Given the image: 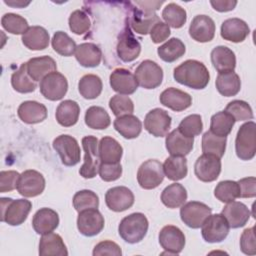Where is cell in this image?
<instances>
[{"instance_id": "obj_1", "label": "cell", "mask_w": 256, "mask_h": 256, "mask_svg": "<svg viewBox=\"0 0 256 256\" xmlns=\"http://www.w3.org/2000/svg\"><path fill=\"white\" fill-rule=\"evenodd\" d=\"M176 82L192 89H204L210 80L207 67L200 61L188 59L174 69Z\"/></svg>"}, {"instance_id": "obj_2", "label": "cell", "mask_w": 256, "mask_h": 256, "mask_svg": "<svg viewBox=\"0 0 256 256\" xmlns=\"http://www.w3.org/2000/svg\"><path fill=\"white\" fill-rule=\"evenodd\" d=\"M148 220L143 213L136 212L124 217L118 226L120 237L127 243L135 244L140 242L147 234Z\"/></svg>"}, {"instance_id": "obj_3", "label": "cell", "mask_w": 256, "mask_h": 256, "mask_svg": "<svg viewBox=\"0 0 256 256\" xmlns=\"http://www.w3.org/2000/svg\"><path fill=\"white\" fill-rule=\"evenodd\" d=\"M32 208V203L26 199L1 198V221L11 226L21 225Z\"/></svg>"}, {"instance_id": "obj_4", "label": "cell", "mask_w": 256, "mask_h": 256, "mask_svg": "<svg viewBox=\"0 0 256 256\" xmlns=\"http://www.w3.org/2000/svg\"><path fill=\"white\" fill-rule=\"evenodd\" d=\"M256 124L253 121H249L240 126L236 139L235 150L238 158L244 161H248L254 158L256 153V139H255Z\"/></svg>"}, {"instance_id": "obj_5", "label": "cell", "mask_w": 256, "mask_h": 256, "mask_svg": "<svg viewBox=\"0 0 256 256\" xmlns=\"http://www.w3.org/2000/svg\"><path fill=\"white\" fill-rule=\"evenodd\" d=\"M82 147L85 156L79 174L85 179H91L97 175L101 164L98 152V139L95 136H85L82 138Z\"/></svg>"}, {"instance_id": "obj_6", "label": "cell", "mask_w": 256, "mask_h": 256, "mask_svg": "<svg viewBox=\"0 0 256 256\" xmlns=\"http://www.w3.org/2000/svg\"><path fill=\"white\" fill-rule=\"evenodd\" d=\"M163 164L156 159H149L143 162L138 168V184L146 190L158 187L164 179Z\"/></svg>"}, {"instance_id": "obj_7", "label": "cell", "mask_w": 256, "mask_h": 256, "mask_svg": "<svg viewBox=\"0 0 256 256\" xmlns=\"http://www.w3.org/2000/svg\"><path fill=\"white\" fill-rule=\"evenodd\" d=\"M53 148L60 156L65 166H75L80 161V147L77 140L67 134L56 137L53 141Z\"/></svg>"}, {"instance_id": "obj_8", "label": "cell", "mask_w": 256, "mask_h": 256, "mask_svg": "<svg viewBox=\"0 0 256 256\" xmlns=\"http://www.w3.org/2000/svg\"><path fill=\"white\" fill-rule=\"evenodd\" d=\"M203 239L208 243L222 242L228 235L230 226L222 214L209 215L201 226Z\"/></svg>"}, {"instance_id": "obj_9", "label": "cell", "mask_w": 256, "mask_h": 256, "mask_svg": "<svg viewBox=\"0 0 256 256\" xmlns=\"http://www.w3.org/2000/svg\"><path fill=\"white\" fill-rule=\"evenodd\" d=\"M134 75L138 85L145 89L157 88L163 80L162 68L152 60L142 61L136 68Z\"/></svg>"}, {"instance_id": "obj_10", "label": "cell", "mask_w": 256, "mask_h": 256, "mask_svg": "<svg viewBox=\"0 0 256 256\" xmlns=\"http://www.w3.org/2000/svg\"><path fill=\"white\" fill-rule=\"evenodd\" d=\"M41 94L48 100H61L68 90V82L66 77L55 71L45 76L39 85Z\"/></svg>"}, {"instance_id": "obj_11", "label": "cell", "mask_w": 256, "mask_h": 256, "mask_svg": "<svg viewBox=\"0 0 256 256\" xmlns=\"http://www.w3.org/2000/svg\"><path fill=\"white\" fill-rule=\"evenodd\" d=\"M211 212L212 209L208 205L198 201H190L182 205L180 209V217L188 227L197 229L202 226Z\"/></svg>"}, {"instance_id": "obj_12", "label": "cell", "mask_w": 256, "mask_h": 256, "mask_svg": "<svg viewBox=\"0 0 256 256\" xmlns=\"http://www.w3.org/2000/svg\"><path fill=\"white\" fill-rule=\"evenodd\" d=\"M77 228L84 236H95L103 230L104 218L97 208L83 210L79 212L77 218Z\"/></svg>"}, {"instance_id": "obj_13", "label": "cell", "mask_w": 256, "mask_h": 256, "mask_svg": "<svg viewBox=\"0 0 256 256\" xmlns=\"http://www.w3.org/2000/svg\"><path fill=\"white\" fill-rule=\"evenodd\" d=\"M45 189V179L36 170H25L20 174L17 190L24 197H35L40 195Z\"/></svg>"}, {"instance_id": "obj_14", "label": "cell", "mask_w": 256, "mask_h": 256, "mask_svg": "<svg viewBox=\"0 0 256 256\" xmlns=\"http://www.w3.org/2000/svg\"><path fill=\"white\" fill-rule=\"evenodd\" d=\"M159 243L165 250L163 254L177 255L185 246V235L178 227L167 225L159 232Z\"/></svg>"}, {"instance_id": "obj_15", "label": "cell", "mask_w": 256, "mask_h": 256, "mask_svg": "<svg viewBox=\"0 0 256 256\" xmlns=\"http://www.w3.org/2000/svg\"><path fill=\"white\" fill-rule=\"evenodd\" d=\"M221 172V160L212 154H202L197 158L194 165L196 177L203 182L216 180Z\"/></svg>"}, {"instance_id": "obj_16", "label": "cell", "mask_w": 256, "mask_h": 256, "mask_svg": "<svg viewBox=\"0 0 256 256\" xmlns=\"http://www.w3.org/2000/svg\"><path fill=\"white\" fill-rule=\"evenodd\" d=\"M170 115L161 108L150 110L144 119V128L155 137H164L171 127Z\"/></svg>"}, {"instance_id": "obj_17", "label": "cell", "mask_w": 256, "mask_h": 256, "mask_svg": "<svg viewBox=\"0 0 256 256\" xmlns=\"http://www.w3.org/2000/svg\"><path fill=\"white\" fill-rule=\"evenodd\" d=\"M116 50L118 57L123 62H132L138 58L141 45L129 27H125L118 36Z\"/></svg>"}, {"instance_id": "obj_18", "label": "cell", "mask_w": 256, "mask_h": 256, "mask_svg": "<svg viewBox=\"0 0 256 256\" xmlns=\"http://www.w3.org/2000/svg\"><path fill=\"white\" fill-rule=\"evenodd\" d=\"M105 203L110 210L122 212L134 204V194L125 186L112 187L105 194Z\"/></svg>"}, {"instance_id": "obj_19", "label": "cell", "mask_w": 256, "mask_h": 256, "mask_svg": "<svg viewBox=\"0 0 256 256\" xmlns=\"http://www.w3.org/2000/svg\"><path fill=\"white\" fill-rule=\"evenodd\" d=\"M190 37L201 43L209 42L215 35V23L212 18L207 15L195 16L189 26Z\"/></svg>"}, {"instance_id": "obj_20", "label": "cell", "mask_w": 256, "mask_h": 256, "mask_svg": "<svg viewBox=\"0 0 256 256\" xmlns=\"http://www.w3.org/2000/svg\"><path fill=\"white\" fill-rule=\"evenodd\" d=\"M109 80L112 89L121 95L133 94L138 88L135 75L125 68L115 69L110 74Z\"/></svg>"}, {"instance_id": "obj_21", "label": "cell", "mask_w": 256, "mask_h": 256, "mask_svg": "<svg viewBox=\"0 0 256 256\" xmlns=\"http://www.w3.org/2000/svg\"><path fill=\"white\" fill-rule=\"evenodd\" d=\"M250 33L248 24L240 18H229L221 25L220 34L224 40L234 43L243 42Z\"/></svg>"}, {"instance_id": "obj_22", "label": "cell", "mask_w": 256, "mask_h": 256, "mask_svg": "<svg viewBox=\"0 0 256 256\" xmlns=\"http://www.w3.org/2000/svg\"><path fill=\"white\" fill-rule=\"evenodd\" d=\"M160 103L173 111L180 112L189 108L192 104V97L182 90L174 87L165 89L159 97Z\"/></svg>"}, {"instance_id": "obj_23", "label": "cell", "mask_w": 256, "mask_h": 256, "mask_svg": "<svg viewBox=\"0 0 256 256\" xmlns=\"http://www.w3.org/2000/svg\"><path fill=\"white\" fill-rule=\"evenodd\" d=\"M194 138L183 135L179 129H174L167 134L165 144L166 149L172 156H185L193 149Z\"/></svg>"}, {"instance_id": "obj_24", "label": "cell", "mask_w": 256, "mask_h": 256, "mask_svg": "<svg viewBox=\"0 0 256 256\" xmlns=\"http://www.w3.org/2000/svg\"><path fill=\"white\" fill-rule=\"evenodd\" d=\"M221 214L225 217L231 228L243 227L251 216L248 207L244 203L238 201H231L227 203V205L222 209Z\"/></svg>"}, {"instance_id": "obj_25", "label": "cell", "mask_w": 256, "mask_h": 256, "mask_svg": "<svg viewBox=\"0 0 256 256\" xmlns=\"http://www.w3.org/2000/svg\"><path fill=\"white\" fill-rule=\"evenodd\" d=\"M59 225L58 213L50 208H41L33 216L32 226L37 234L53 232Z\"/></svg>"}, {"instance_id": "obj_26", "label": "cell", "mask_w": 256, "mask_h": 256, "mask_svg": "<svg viewBox=\"0 0 256 256\" xmlns=\"http://www.w3.org/2000/svg\"><path fill=\"white\" fill-rule=\"evenodd\" d=\"M26 66L29 76L35 82L42 80L45 76L57 70V64L50 56L31 58L26 62Z\"/></svg>"}, {"instance_id": "obj_27", "label": "cell", "mask_w": 256, "mask_h": 256, "mask_svg": "<svg viewBox=\"0 0 256 256\" xmlns=\"http://www.w3.org/2000/svg\"><path fill=\"white\" fill-rule=\"evenodd\" d=\"M19 118L27 124H36L44 121L47 117V108L44 104L37 101H24L17 110Z\"/></svg>"}, {"instance_id": "obj_28", "label": "cell", "mask_w": 256, "mask_h": 256, "mask_svg": "<svg viewBox=\"0 0 256 256\" xmlns=\"http://www.w3.org/2000/svg\"><path fill=\"white\" fill-rule=\"evenodd\" d=\"M39 255L41 256H67L68 251L59 234L50 232L44 234L39 242Z\"/></svg>"}, {"instance_id": "obj_29", "label": "cell", "mask_w": 256, "mask_h": 256, "mask_svg": "<svg viewBox=\"0 0 256 256\" xmlns=\"http://www.w3.org/2000/svg\"><path fill=\"white\" fill-rule=\"evenodd\" d=\"M75 58L83 67H97L102 59L101 49L94 43H82L75 49Z\"/></svg>"}, {"instance_id": "obj_30", "label": "cell", "mask_w": 256, "mask_h": 256, "mask_svg": "<svg viewBox=\"0 0 256 256\" xmlns=\"http://www.w3.org/2000/svg\"><path fill=\"white\" fill-rule=\"evenodd\" d=\"M22 43L30 50L39 51L48 47L50 36L42 26H31L22 35Z\"/></svg>"}, {"instance_id": "obj_31", "label": "cell", "mask_w": 256, "mask_h": 256, "mask_svg": "<svg viewBox=\"0 0 256 256\" xmlns=\"http://www.w3.org/2000/svg\"><path fill=\"white\" fill-rule=\"evenodd\" d=\"M211 62L219 73L234 71L236 67L235 53L226 46H217L211 51Z\"/></svg>"}, {"instance_id": "obj_32", "label": "cell", "mask_w": 256, "mask_h": 256, "mask_svg": "<svg viewBox=\"0 0 256 256\" xmlns=\"http://www.w3.org/2000/svg\"><path fill=\"white\" fill-rule=\"evenodd\" d=\"M160 18L154 12L144 11L140 9H134L133 14L129 20L131 28L138 34L146 35L150 33L152 27L158 23Z\"/></svg>"}, {"instance_id": "obj_33", "label": "cell", "mask_w": 256, "mask_h": 256, "mask_svg": "<svg viewBox=\"0 0 256 256\" xmlns=\"http://www.w3.org/2000/svg\"><path fill=\"white\" fill-rule=\"evenodd\" d=\"M113 126L115 130L126 139H134L138 137L142 131L141 121L132 114L117 117L114 120Z\"/></svg>"}, {"instance_id": "obj_34", "label": "cell", "mask_w": 256, "mask_h": 256, "mask_svg": "<svg viewBox=\"0 0 256 256\" xmlns=\"http://www.w3.org/2000/svg\"><path fill=\"white\" fill-rule=\"evenodd\" d=\"M98 152L101 162L118 163L121 160L123 148L116 139L110 136H105L98 144Z\"/></svg>"}, {"instance_id": "obj_35", "label": "cell", "mask_w": 256, "mask_h": 256, "mask_svg": "<svg viewBox=\"0 0 256 256\" xmlns=\"http://www.w3.org/2000/svg\"><path fill=\"white\" fill-rule=\"evenodd\" d=\"M215 85L221 95L225 97H231L235 96L240 91L241 80L239 75L234 71L222 72L218 74Z\"/></svg>"}, {"instance_id": "obj_36", "label": "cell", "mask_w": 256, "mask_h": 256, "mask_svg": "<svg viewBox=\"0 0 256 256\" xmlns=\"http://www.w3.org/2000/svg\"><path fill=\"white\" fill-rule=\"evenodd\" d=\"M80 114V107L73 100L62 101L56 109V120L63 127H70L77 123Z\"/></svg>"}, {"instance_id": "obj_37", "label": "cell", "mask_w": 256, "mask_h": 256, "mask_svg": "<svg viewBox=\"0 0 256 256\" xmlns=\"http://www.w3.org/2000/svg\"><path fill=\"white\" fill-rule=\"evenodd\" d=\"M165 176L172 181H178L186 177L188 172L187 160L184 156H170L163 163Z\"/></svg>"}, {"instance_id": "obj_38", "label": "cell", "mask_w": 256, "mask_h": 256, "mask_svg": "<svg viewBox=\"0 0 256 256\" xmlns=\"http://www.w3.org/2000/svg\"><path fill=\"white\" fill-rule=\"evenodd\" d=\"M187 199V191L182 184L173 183L168 185L161 193L162 203L171 209L182 206Z\"/></svg>"}, {"instance_id": "obj_39", "label": "cell", "mask_w": 256, "mask_h": 256, "mask_svg": "<svg viewBox=\"0 0 256 256\" xmlns=\"http://www.w3.org/2000/svg\"><path fill=\"white\" fill-rule=\"evenodd\" d=\"M103 84L99 76L94 74L84 75L78 83V90L81 96L85 99H95L102 92Z\"/></svg>"}, {"instance_id": "obj_40", "label": "cell", "mask_w": 256, "mask_h": 256, "mask_svg": "<svg viewBox=\"0 0 256 256\" xmlns=\"http://www.w3.org/2000/svg\"><path fill=\"white\" fill-rule=\"evenodd\" d=\"M186 48L184 43L178 38H171L157 49L159 57L168 63L174 62L185 54Z\"/></svg>"}, {"instance_id": "obj_41", "label": "cell", "mask_w": 256, "mask_h": 256, "mask_svg": "<svg viewBox=\"0 0 256 256\" xmlns=\"http://www.w3.org/2000/svg\"><path fill=\"white\" fill-rule=\"evenodd\" d=\"M226 142L227 137L215 135L210 130L206 131L202 136V152L221 158L225 153Z\"/></svg>"}, {"instance_id": "obj_42", "label": "cell", "mask_w": 256, "mask_h": 256, "mask_svg": "<svg viewBox=\"0 0 256 256\" xmlns=\"http://www.w3.org/2000/svg\"><path fill=\"white\" fill-rule=\"evenodd\" d=\"M111 119L107 111L100 106H91L85 113V124L92 129L103 130L109 127Z\"/></svg>"}, {"instance_id": "obj_43", "label": "cell", "mask_w": 256, "mask_h": 256, "mask_svg": "<svg viewBox=\"0 0 256 256\" xmlns=\"http://www.w3.org/2000/svg\"><path fill=\"white\" fill-rule=\"evenodd\" d=\"M234 118L226 111H220L212 115L210 121V131L215 135L227 137L235 124Z\"/></svg>"}, {"instance_id": "obj_44", "label": "cell", "mask_w": 256, "mask_h": 256, "mask_svg": "<svg viewBox=\"0 0 256 256\" xmlns=\"http://www.w3.org/2000/svg\"><path fill=\"white\" fill-rule=\"evenodd\" d=\"M11 85L14 90L19 93H30L36 89V82L29 76L26 63H23L19 69L12 74Z\"/></svg>"}, {"instance_id": "obj_45", "label": "cell", "mask_w": 256, "mask_h": 256, "mask_svg": "<svg viewBox=\"0 0 256 256\" xmlns=\"http://www.w3.org/2000/svg\"><path fill=\"white\" fill-rule=\"evenodd\" d=\"M162 18L165 20L168 26L178 29L185 24L187 20V14L185 9L178 4L169 3L162 11Z\"/></svg>"}, {"instance_id": "obj_46", "label": "cell", "mask_w": 256, "mask_h": 256, "mask_svg": "<svg viewBox=\"0 0 256 256\" xmlns=\"http://www.w3.org/2000/svg\"><path fill=\"white\" fill-rule=\"evenodd\" d=\"M52 47L54 51L62 56H71L75 53L77 47L75 41L69 37V35L63 31H57L54 33L52 41Z\"/></svg>"}, {"instance_id": "obj_47", "label": "cell", "mask_w": 256, "mask_h": 256, "mask_svg": "<svg viewBox=\"0 0 256 256\" xmlns=\"http://www.w3.org/2000/svg\"><path fill=\"white\" fill-rule=\"evenodd\" d=\"M239 185L237 182L232 180H224L219 182L214 190L215 197L223 203L234 201L236 198H239Z\"/></svg>"}, {"instance_id": "obj_48", "label": "cell", "mask_w": 256, "mask_h": 256, "mask_svg": "<svg viewBox=\"0 0 256 256\" xmlns=\"http://www.w3.org/2000/svg\"><path fill=\"white\" fill-rule=\"evenodd\" d=\"M1 25L7 32L15 35H23L29 28L27 20L14 13L4 14L1 19Z\"/></svg>"}, {"instance_id": "obj_49", "label": "cell", "mask_w": 256, "mask_h": 256, "mask_svg": "<svg viewBox=\"0 0 256 256\" xmlns=\"http://www.w3.org/2000/svg\"><path fill=\"white\" fill-rule=\"evenodd\" d=\"M73 206L77 212L98 208L99 198L97 194L91 190H81L76 192L73 196Z\"/></svg>"}, {"instance_id": "obj_50", "label": "cell", "mask_w": 256, "mask_h": 256, "mask_svg": "<svg viewBox=\"0 0 256 256\" xmlns=\"http://www.w3.org/2000/svg\"><path fill=\"white\" fill-rule=\"evenodd\" d=\"M235 121H245L253 119V111L250 105L243 100H233L229 102L225 108Z\"/></svg>"}, {"instance_id": "obj_51", "label": "cell", "mask_w": 256, "mask_h": 256, "mask_svg": "<svg viewBox=\"0 0 256 256\" xmlns=\"http://www.w3.org/2000/svg\"><path fill=\"white\" fill-rule=\"evenodd\" d=\"M109 107L116 117L132 114L134 111L133 101L125 95L117 94L109 100Z\"/></svg>"}, {"instance_id": "obj_52", "label": "cell", "mask_w": 256, "mask_h": 256, "mask_svg": "<svg viewBox=\"0 0 256 256\" xmlns=\"http://www.w3.org/2000/svg\"><path fill=\"white\" fill-rule=\"evenodd\" d=\"M68 23L70 30L77 35L85 34L91 26V22L88 15L82 10L73 11L69 16Z\"/></svg>"}, {"instance_id": "obj_53", "label": "cell", "mask_w": 256, "mask_h": 256, "mask_svg": "<svg viewBox=\"0 0 256 256\" xmlns=\"http://www.w3.org/2000/svg\"><path fill=\"white\" fill-rule=\"evenodd\" d=\"M179 131L187 136V137H194L200 135L203 129L202 118L198 114H192L185 117L178 126Z\"/></svg>"}, {"instance_id": "obj_54", "label": "cell", "mask_w": 256, "mask_h": 256, "mask_svg": "<svg viewBox=\"0 0 256 256\" xmlns=\"http://www.w3.org/2000/svg\"><path fill=\"white\" fill-rule=\"evenodd\" d=\"M99 176L106 182H111L119 179L122 175V166L118 163H103L101 162L99 170Z\"/></svg>"}, {"instance_id": "obj_55", "label": "cell", "mask_w": 256, "mask_h": 256, "mask_svg": "<svg viewBox=\"0 0 256 256\" xmlns=\"http://www.w3.org/2000/svg\"><path fill=\"white\" fill-rule=\"evenodd\" d=\"M20 174L17 171H1L0 172V192L5 193L17 188Z\"/></svg>"}, {"instance_id": "obj_56", "label": "cell", "mask_w": 256, "mask_h": 256, "mask_svg": "<svg viewBox=\"0 0 256 256\" xmlns=\"http://www.w3.org/2000/svg\"><path fill=\"white\" fill-rule=\"evenodd\" d=\"M240 249L244 254H247V255L256 254L254 227L247 228L243 231L240 237Z\"/></svg>"}, {"instance_id": "obj_57", "label": "cell", "mask_w": 256, "mask_h": 256, "mask_svg": "<svg viewBox=\"0 0 256 256\" xmlns=\"http://www.w3.org/2000/svg\"><path fill=\"white\" fill-rule=\"evenodd\" d=\"M93 256H101V255H114V256H121L122 251L118 244L113 241L105 240L99 242L93 250Z\"/></svg>"}, {"instance_id": "obj_58", "label": "cell", "mask_w": 256, "mask_h": 256, "mask_svg": "<svg viewBox=\"0 0 256 256\" xmlns=\"http://www.w3.org/2000/svg\"><path fill=\"white\" fill-rule=\"evenodd\" d=\"M170 33L171 32L169 26L166 23L159 21L150 30V37L153 43L158 44L160 42L165 41L170 36Z\"/></svg>"}, {"instance_id": "obj_59", "label": "cell", "mask_w": 256, "mask_h": 256, "mask_svg": "<svg viewBox=\"0 0 256 256\" xmlns=\"http://www.w3.org/2000/svg\"><path fill=\"white\" fill-rule=\"evenodd\" d=\"M241 198H253L256 195V179L255 177H247L240 179L238 182Z\"/></svg>"}, {"instance_id": "obj_60", "label": "cell", "mask_w": 256, "mask_h": 256, "mask_svg": "<svg viewBox=\"0 0 256 256\" xmlns=\"http://www.w3.org/2000/svg\"><path fill=\"white\" fill-rule=\"evenodd\" d=\"M210 4L218 12H227L231 11L237 5V1L231 0H211Z\"/></svg>"}, {"instance_id": "obj_61", "label": "cell", "mask_w": 256, "mask_h": 256, "mask_svg": "<svg viewBox=\"0 0 256 256\" xmlns=\"http://www.w3.org/2000/svg\"><path fill=\"white\" fill-rule=\"evenodd\" d=\"M163 3V1H136V4L139 5L142 10L148 12H154L159 9Z\"/></svg>"}, {"instance_id": "obj_62", "label": "cell", "mask_w": 256, "mask_h": 256, "mask_svg": "<svg viewBox=\"0 0 256 256\" xmlns=\"http://www.w3.org/2000/svg\"><path fill=\"white\" fill-rule=\"evenodd\" d=\"M4 3H5V4H7V5H10V6H13V7H19V8H21V7H25V6L29 5V3H30V2L25 3V2H22V1H16V2H8V1H4Z\"/></svg>"}]
</instances>
